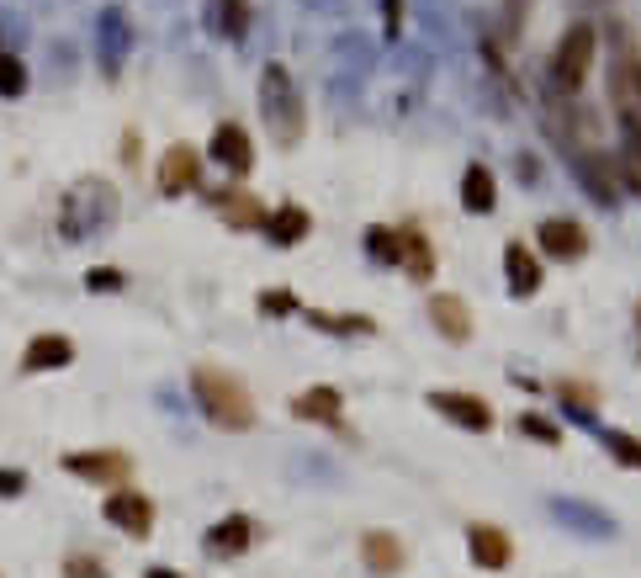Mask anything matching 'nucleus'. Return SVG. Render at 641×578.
Instances as JSON below:
<instances>
[{
	"label": "nucleus",
	"instance_id": "nucleus-1",
	"mask_svg": "<svg viewBox=\"0 0 641 578\" xmlns=\"http://www.w3.org/2000/svg\"><path fill=\"white\" fill-rule=\"evenodd\" d=\"M191 393H196L202 414L213 419L217 430H250L255 425V398H250V387L238 383L234 372H223V366H191Z\"/></svg>",
	"mask_w": 641,
	"mask_h": 578
},
{
	"label": "nucleus",
	"instance_id": "nucleus-2",
	"mask_svg": "<svg viewBox=\"0 0 641 578\" xmlns=\"http://www.w3.org/2000/svg\"><path fill=\"white\" fill-rule=\"evenodd\" d=\"M261 112H265V128L282 149H297L303 144V128H308V112H303V91L286 64H265L261 70Z\"/></svg>",
	"mask_w": 641,
	"mask_h": 578
},
{
	"label": "nucleus",
	"instance_id": "nucleus-3",
	"mask_svg": "<svg viewBox=\"0 0 641 578\" xmlns=\"http://www.w3.org/2000/svg\"><path fill=\"white\" fill-rule=\"evenodd\" d=\"M112 217H118V192H112L106 181L85 175V181H74L64 207H59V234H64V244H85V240H95Z\"/></svg>",
	"mask_w": 641,
	"mask_h": 578
},
{
	"label": "nucleus",
	"instance_id": "nucleus-4",
	"mask_svg": "<svg viewBox=\"0 0 641 578\" xmlns=\"http://www.w3.org/2000/svg\"><path fill=\"white\" fill-rule=\"evenodd\" d=\"M589 70H594V27L578 22L562 32V43L551 53V80H557L562 91H578V85L589 80Z\"/></svg>",
	"mask_w": 641,
	"mask_h": 578
},
{
	"label": "nucleus",
	"instance_id": "nucleus-5",
	"mask_svg": "<svg viewBox=\"0 0 641 578\" xmlns=\"http://www.w3.org/2000/svg\"><path fill=\"white\" fill-rule=\"evenodd\" d=\"M101 515H106V526H118L122 536H149V530H154V499L139 494V488H112V494L101 499Z\"/></svg>",
	"mask_w": 641,
	"mask_h": 578
},
{
	"label": "nucleus",
	"instance_id": "nucleus-6",
	"mask_svg": "<svg viewBox=\"0 0 641 578\" xmlns=\"http://www.w3.org/2000/svg\"><path fill=\"white\" fill-rule=\"evenodd\" d=\"M435 414H446L451 425H461V430H494V409H488V398H477V393H456V387H435L425 398Z\"/></svg>",
	"mask_w": 641,
	"mask_h": 578
},
{
	"label": "nucleus",
	"instance_id": "nucleus-7",
	"mask_svg": "<svg viewBox=\"0 0 641 578\" xmlns=\"http://www.w3.org/2000/svg\"><path fill=\"white\" fill-rule=\"evenodd\" d=\"M207 154H213L223 170H234V175H250V170H255V144H250V128H244V122H217Z\"/></svg>",
	"mask_w": 641,
	"mask_h": 578
},
{
	"label": "nucleus",
	"instance_id": "nucleus-8",
	"mask_svg": "<svg viewBox=\"0 0 641 578\" xmlns=\"http://www.w3.org/2000/svg\"><path fill=\"white\" fill-rule=\"evenodd\" d=\"M202 27H207L213 38H223V43H238V38H250V27H255V6H250V0H207Z\"/></svg>",
	"mask_w": 641,
	"mask_h": 578
},
{
	"label": "nucleus",
	"instance_id": "nucleus-9",
	"mask_svg": "<svg viewBox=\"0 0 641 578\" xmlns=\"http://www.w3.org/2000/svg\"><path fill=\"white\" fill-rule=\"evenodd\" d=\"M196 175H202V160H196V149L191 144H170L165 154H160V192L165 196H186L191 186H196Z\"/></svg>",
	"mask_w": 641,
	"mask_h": 578
},
{
	"label": "nucleus",
	"instance_id": "nucleus-10",
	"mask_svg": "<svg viewBox=\"0 0 641 578\" xmlns=\"http://www.w3.org/2000/svg\"><path fill=\"white\" fill-rule=\"evenodd\" d=\"M429 324L451 339V345H467V339H472V308H467L456 292H435V297H429Z\"/></svg>",
	"mask_w": 641,
	"mask_h": 578
},
{
	"label": "nucleus",
	"instance_id": "nucleus-11",
	"mask_svg": "<svg viewBox=\"0 0 641 578\" xmlns=\"http://www.w3.org/2000/svg\"><path fill=\"white\" fill-rule=\"evenodd\" d=\"M536 240H541V250H547L551 261H578V255L589 250L583 223H572V217H547V223L536 229Z\"/></svg>",
	"mask_w": 641,
	"mask_h": 578
},
{
	"label": "nucleus",
	"instance_id": "nucleus-12",
	"mask_svg": "<svg viewBox=\"0 0 641 578\" xmlns=\"http://www.w3.org/2000/svg\"><path fill=\"white\" fill-rule=\"evenodd\" d=\"M74 362V339L70 335H32L22 351V372H64Z\"/></svg>",
	"mask_w": 641,
	"mask_h": 578
},
{
	"label": "nucleus",
	"instance_id": "nucleus-13",
	"mask_svg": "<svg viewBox=\"0 0 641 578\" xmlns=\"http://www.w3.org/2000/svg\"><path fill=\"white\" fill-rule=\"evenodd\" d=\"M467 552H472V562L477 568H509V557H515V547H509V536H503L499 526H467Z\"/></svg>",
	"mask_w": 641,
	"mask_h": 578
},
{
	"label": "nucleus",
	"instance_id": "nucleus-14",
	"mask_svg": "<svg viewBox=\"0 0 641 578\" xmlns=\"http://www.w3.org/2000/svg\"><path fill=\"white\" fill-rule=\"evenodd\" d=\"M503 276H509V292H515V297H536V292H541V261L530 255V244L515 240L503 250Z\"/></svg>",
	"mask_w": 641,
	"mask_h": 578
},
{
	"label": "nucleus",
	"instance_id": "nucleus-15",
	"mask_svg": "<svg viewBox=\"0 0 641 578\" xmlns=\"http://www.w3.org/2000/svg\"><path fill=\"white\" fill-rule=\"evenodd\" d=\"M64 467H70L74 478H91V483L128 478V457H122V452H70V457H64Z\"/></svg>",
	"mask_w": 641,
	"mask_h": 578
},
{
	"label": "nucleus",
	"instance_id": "nucleus-16",
	"mask_svg": "<svg viewBox=\"0 0 641 578\" xmlns=\"http://www.w3.org/2000/svg\"><path fill=\"white\" fill-rule=\"evenodd\" d=\"M250 541H255V520H250V515H228V520H217V526L207 530V552L213 557L250 552Z\"/></svg>",
	"mask_w": 641,
	"mask_h": 578
},
{
	"label": "nucleus",
	"instance_id": "nucleus-17",
	"mask_svg": "<svg viewBox=\"0 0 641 578\" xmlns=\"http://www.w3.org/2000/svg\"><path fill=\"white\" fill-rule=\"evenodd\" d=\"M339 409H345V398H339L334 387H303V393L292 398V414H297V419H313V425H339Z\"/></svg>",
	"mask_w": 641,
	"mask_h": 578
},
{
	"label": "nucleus",
	"instance_id": "nucleus-18",
	"mask_svg": "<svg viewBox=\"0 0 641 578\" xmlns=\"http://www.w3.org/2000/svg\"><path fill=\"white\" fill-rule=\"evenodd\" d=\"M461 207L467 213H494L499 207V181H494L488 165H467V175H461Z\"/></svg>",
	"mask_w": 641,
	"mask_h": 578
},
{
	"label": "nucleus",
	"instance_id": "nucleus-19",
	"mask_svg": "<svg viewBox=\"0 0 641 578\" xmlns=\"http://www.w3.org/2000/svg\"><path fill=\"white\" fill-rule=\"evenodd\" d=\"M360 557H366V568L377 578H393L404 568V547L387 536V530H372V536H360Z\"/></svg>",
	"mask_w": 641,
	"mask_h": 578
},
{
	"label": "nucleus",
	"instance_id": "nucleus-20",
	"mask_svg": "<svg viewBox=\"0 0 641 578\" xmlns=\"http://www.w3.org/2000/svg\"><path fill=\"white\" fill-rule=\"evenodd\" d=\"M313 229V217L303 213V207H276V213L265 217V234H271V244L276 250H292V244H303Z\"/></svg>",
	"mask_w": 641,
	"mask_h": 578
},
{
	"label": "nucleus",
	"instance_id": "nucleus-21",
	"mask_svg": "<svg viewBox=\"0 0 641 578\" xmlns=\"http://www.w3.org/2000/svg\"><path fill=\"white\" fill-rule=\"evenodd\" d=\"M398 265H404L414 282H429V276H435V255H429V240L419 229H398Z\"/></svg>",
	"mask_w": 641,
	"mask_h": 578
},
{
	"label": "nucleus",
	"instance_id": "nucleus-22",
	"mask_svg": "<svg viewBox=\"0 0 641 578\" xmlns=\"http://www.w3.org/2000/svg\"><path fill=\"white\" fill-rule=\"evenodd\" d=\"M610 97L625 112H641V59H620L615 74H610Z\"/></svg>",
	"mask_w": 641,
	"mask_h": 578
},
{
	"label": "nucleus",
	"instance_id": "nucleus-23",
	"mask_svg": "<svg viewBox=\"0 0 641 578\" xmlns=\"http://www.w3.org/2000/svg\"><path fill=\"white\" fill-rule=\"evenodd\" d=\"M213 202H217V213L228 217L234 229H255V223H265L261 202H255V196H250V192H217Z\"/></svg>",
	"mask_w": 641,
	"mask_h": 578
},
{
	"label": "nucleus",
	"instance_id": "nucleus-24",
	"mask_svg": "<svg viewBox=\"0 0 641 578\" xmlns=\"http://www.w3.org/2000/svg\"><path fill=\"white\" fill-rule=\"evenodd\" d=\"M122 49H128V17H122V11H106V17H101V64L118 70Z\"/></svg>",
	"mask_w": 641,
	"mask_h": 578
},
{
	"label": "nucleus",
	"instance_id": "nucleus-25",
	"mask_svg": "<svg viewBox=\"0 0 641 578\" xmlns=\"http://www.w3.org/2000/svg\"><path fill=\"white\" fill-rule=\"evenodd\" d=\"M313 329H329V335H372L377 324L366 314H308Z\"/></svg>",
	"mask_w": 641,
	"mask_h": 578
},
{
	"label": "nucleus",
	"instance_id": "nucleus-26",
	"mask_svg": "<svg viewBox=\"0 0 641 578\" xmlns=\"http://www.w3.org/2000/svg\"><path fill=\"white\" fill-rule=\"evenodd\" d=\"M27 91V64L17 53H0V101H17Z\"/></svg>",
	"mask_w": 641,
	"mask_h": 578
},
{
	"label": "nucleus",
	"instance_id": "nucleus-27",
	"mask_svg": "<svg viewBox=\"0 0 641 578\" xmlns=\"http://www.w3.org/2000/svg\"><path fill=\"white\" fill-rule=\"evenodd\" d=\"M366 255L377 265H398V229H366Z\"/></svg>",
	"mask_w": 641,
	"mask_h": 578
},
{
	"label": "nucleus",
	"instance_id": "nucleus-28",
	"mask_svg": "<svg viewBox=\"0 0 641 578\" xmlns=\"http://www.w3.org/2000/svg\"><path fill=\"white\" fill-rule=\"evenodd\" d=\"M604 446H610V457H615L620 467H641V435L610 430V435H604Z\"/></svg>",
	"mask_w": 641,
	"mask_h": 578
},
{
	"label": "nucleus",
	"instance_id": "nucleus-29",
	"mask_svg": "<svg viewBox=\"0 0 641 578\" xmlns=\"http://www.w3.org/2000/svg\"><path fill=\"white\" fill-rule=\"evenodd\" d=\"M557 393H562V404H578V414H583V419H594V393H589V387L583 383H557Z\"/></svg>",
	"mask_w": 641,
	"mask_h": 578
},
{
	"label": "nucleus",
	"instance_id": "nucleus-30",
	"mask_svg": "<svg viewBox=\"0 0 641 578\" xmlns=\"http://www.w3.org/2000/svg\"><path fill=\"white\" fill-rule=\"evenodd\" d=\"M85 287L91 292H122V271L118 265H91V271H85Z\"/></svg>",
	"mask_w": 641,
	"mask_h": 578
},
{
	"label": "nucleus",
	"instance_id": "nucleus-31",
	"mask_svg": "<svg viewBox=\"0 0 641 578\" xmlns=\"http://www.w3.org/2000/svg\"><path fill=\"white\" fill-rule=\"evenodd\" d=\"M620 139H625V154L641 160V112H625V107H620Z\"/></svg>",
	"mask_w": 641,
	"mask_h": 578
},
{
	"label": "nucleus",
	"instance_id": "nucleus-32",
	"mask_svg": "<svg viewBox=\"0 0 641 578\" xmlns=\"http://www.w3.org/2000/svg\"><path fill=\"white\" fill-rule=\"evenodd\" d=\"M520 430L536 435V440H547V446H557V440H562V435H557V425H551V419H541V414H520Z\"/></svg>",
	"mask_w": 641,
	"mask_h": 578
},
{
	"label": "nucleus",
	"instance_id": "nucleus-33",
	"mask_svg": "<svg viewBox=\"0 0 641 578\" xmlns=\"http://www.w3.org/2000/svg\"><path fill=\"white\" fill-rule=\"evenodd\" d=\"M64 578H106V568L95 562V557H64Z\"/></svg>",
	"mask_w": 641,
	"mask_h": 578
},
{
	"label": "nucleus",
	"instance_id": "nucleus-34",
	"mask_svg": "<svg viewBox=\"0 0 641 578\" xmlns=\"http://www.w3.org/2000/svg\"><path fill=\"white\" fill-rule=\"evenodd\" d=\"M22 494H27L22 467H0V499H22Z\"/></svg>",
	"mask_w": 641,
	"mask_h": 578
},
{
	"label": "nucleus",
	"instance_id": "nucleus-35",
	"mask_svg": "<svg viewBox=\"0 0 641 578\" xmlns=\"http://www.w3.org/2000/svg\"><path fill=\"white\" fill-rule=\"evenodd\" d=\"M261 314H292L297 308V297L292 292H261V303H255Z\"/></svg>",
	"mask_w": 641,
	"mask_h": 578
},
{
	"label": "nucleus",
	"instance_id": "nucleus-36",
	"mask_svg": "<svg viewBox=\"0 0 641 578\" xmlns=\"http://www.w3.org/2000/svg\"><path fill=\"white\" fill-rule=\"evenodd\" d=\"M381 22H387V38L404 32V0H381Z\"/></svg>",
	"mask_w": 641,
	"mask_h": 578
},
{
	"label": "nucleus",
	"instance_id": "nucleus-37",
	"mask_svg": "<svg viewBox=\"0 0 641 578\" xmlns=\"http://www.w3.org/2000/svg\"><path fill=\"white\" fill-rule=\"evenodd\" d=\"M520 17H525V0H509L503 6V32H520Z\"/></svg>",
	"mask_w": 641,
	"mask_h": 578
},
{
	"label": "nucleus",
	"instance_id": "nucleus-38",
	"mask_svg": "<svg viewBox=\"0 0 641 578\" xmlns=\"http://www.w3.org/2000/svg\"><path fill=\"white\" fill-rule=\"evenodd\" d=\"M149 578H181V574H170V568H149Z\"/></svg>",
	"mask_w": 641,
	"mask_h": 578
}]
</instances>
